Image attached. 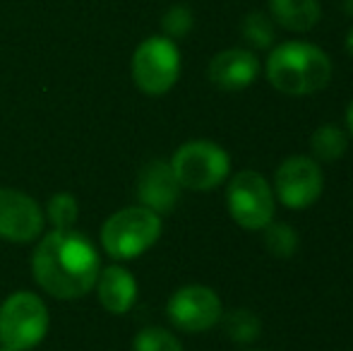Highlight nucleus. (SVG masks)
Returning <instances> with one entry per match:
<instances>
[{
  "mask_svg": "<svg viewBox=\"0 0 353 351\" xmlns=\"http://www.w3.org/2000/svg\"><path fill=\"white\" fill-rule=\"evenodd\" d=\"M48 332L46 303L32 291H14L0 305V344L29 351Z\"/></svg>",
  "mask_w": 353,
  "mask_h": 351,
  "instance_id": "nucleus-4",
  "label": "nucleus"
},
{
  "mask_svg": "<svg viewBox=\"0 0 353 351\" xmlns=\"http://www.w3.org/2000/svg\"><path fill=\"white\" fill-rule=\"evenodd\" d=\"M181 183L171 169V161L154 159L142 166L140 176H137V197H140L142 207L157 212V214H166L181 200Z\"/></svg>",
  "mask_w": 353,
  "mask_h": 351,
  "instance_id": "nucleus-11",
  "label": "nucleus"
},
{
  "mask_svg": "<svg viewBox=\"0 0 353 351\" xmlns=\"http://www.w3.org/2000/svg\"><path fill=\"white\" fill-rule=\"evenodd\" d=\"M132 80L149 97H161L178 82L181 51L168 37H149L132 53Z\"/></svg>",
  "mask_w": 353,
  "mask_h": 351,
  "instance_id": "nucleus-7",
  "label": "nucleus"
},
{
  "mask_svg": "<svg viewBox=\"0 0 353 351\" xmlns=\"http://www.w3.org/2000/svg\"><path fill=\"white\" fill-rule=\"evenodd\" d=\"M168 320L183 332H207L223 318L221 299L216 291L202 284H190L178 289L168 299Z\"/></svg>",
  "mask_w": 353,
  "mask_h": 351,
  "instance_id": "nucleus-9",
  "label": "nucleus"
},
{
  "mask_svg": "<svg viewBox=\"0 0 353 351\" xmlns=\"http://www.w3.org/2000/svg\"><path fill=\"white\" fill-rule=\"evenodd\" d=\"M99 301L113 315H123L135 305L137 299V281L125 267L111 265L103 272H99L97 279Z\"/></svg>",
  "mask_w": 353,
  "mask_h": 351,
  "instance_id": "nucleus-13",
  "label": "nucleus"
},
{
  "mask_svg": "<svg viewBox=\"0 0 353 351\" xmlns=\"http://www.w3.org/2000/svg\"><path fill=\"white\" fill-rule=\"evenodd\" d=\"M346 51L353 56V27H351V32H349V37H346Z\"/></svg>",
  "mask_w": 353,
  "mask_h": 351,
  "instance_id": "nucleus-23",
  "label": "nucleus"
},
{
  "mask_svg": "<svg viewBox=\"0 0 353 351\" xmlns=\"http://www.w3.org/2000/svg\"><path fill=\"white\" fill-rule=\"evenodd\" d=\"M252 351H257V349H252Z\"/></svg>",
  "mask_w": 353,
  "mask_h": 351,
  "instance_id": "nucleus-26",
  "label": "nucleus"
},
{
  "mask_svg": "<svg viewBox=\"0 0 353 351\" xmlns=\"http://www.w3.org/2000/svg\"><path fill=\"white\" fill-rule=\"evenodd\" d=\"M163 32L168 34V39H181L192 29V12L185 5H173L166 14H163Z\"/></svg>",
  "mask_w": 353,
  "mask_h": 351,
  "instance_id": "nucleus-21",
  "label": "nucleus"
},
{
  "mask_svg": "<svg viewBox=\"0 0 353 351\" xmlns=\"http://www.w3.org/2000/svg\"><path fill=\"white\" fill-rule=\"evenodd\" d=\"M274 197L286 210H307L320 200L325 190V174L320 161L305 154L283 159L274 174Z\"/></svg>",
  "mask_w": 353,
  "mask_h": 351,
  "instance_id": "nucleus-8",
  "label": "nucleus"
},
{
  "mask_svg": "<svg viewBox=\"0 0 353 351\" xmlns=\"http://www.w3.org/2000/svg\"><path fill=\"white\" fill-rule=\"evenodd\" d=\"M43 229V214L37 200L27 192L0 188V239L12 243H29L39 239Z\"/></svg>",
  "mask_w": 353,
  "mask_h": 351,
  "instance_id": "nucleus-10",
  "label": "nucleus"
},
{
  "mask_svg": "<svg viewBox=\"0 0 353 351\" xmlns=\"http://www.w3.org/2000/svg\"><path fill=\"white\" fill-rule=\"evenodd\" d=\"M77 212H79L77 200H74L70 192H58V195H53L48 200V219L61 231L72 229L74 221H77Z\"/></svg>",
  "mask_w": 353,
  "mask_h": 351,
  "instance_id": "nucleus-20",
  "label": "nucleus"
},
{
  "mask_svg": "<svg viewBox=\"0 0 353 351\" xmlns=\"http://www.w3.org/2000/svg\"><path fill=\"white\" fill-rule=\"evenodd\" d=\"M0 351H22V349H12V347H3V344H0Z\"/></svg>",
  "mask_w": 353,
  "mask_h": 351,
  "instance_id": "nucleus-25",
  "label": "nucleus"
},
{
  "mask_svg": "<svg viewBox=\"0 0 353 351\" xmlns=\"http://www.w3.org/2000/svg\"><path fill=\"white\" fill-rule=\"evenodd\" d=\"M267 80L288 97H307L332 80V61L320 46L307 41H286L267 58Z\"/></svg>",
  "mask_w": 353,
  "mask_h": 351,
  "instance_id": "nucleus-2",
  "label": "nucleus"
},
{
  "mask_svg": "<svg viewBox=\"0 0 353 351\" xmlns=\"http://www.w3.org/2000/svg\"><path fill=\"white\" fill-rule=\"evenodd\" d=\"M346 128H349V137H353V99L346 108Z\"/></svg>",
  "mask_w": 353,
  "mask_h": 351,
  "instance_id": "nucleus-22",
  "label": "nucleus"
},
{
  "mask_svg": "<svg viewBox=\"0 0 353 351\" xmlns=\"http://www.w3.org/2000/svg\"><path fill=\"white\" fill-rule=\"evenodd\" d=\"M270 12L288 32H310L322 17L317 0H270Z\"/></svg>",
  "mask_w": 353,
  "mask_h": 351,
  "instance_id": "nucleus-14",
  "label": "nucleus"
},
{
  "mask_svg": "<svg viewBox=\"0 0 353 351\" xmlns=\"http://www.w3.org/2000/svg\"><path fill=\"white\" fill-rule=\"evenodd\" d=\"M223 328H226L228 337L238 344H250L260 337V318H257L252 310H245V308H238L233 313H228L223 318Z\"/></svg>",
  "mask_w": 353,
  "mask_h": 351,
  "instance_id": "nucleus-17",
  "label": "nucleus"
},
{
  "mask_svg": "<svg viewBox=\"0 0 353 351\" xmlns=\"http://www.w3.org/2000/svg\"><path fill=\"white\" fill-rule=\"evenodd\" d=\"M349 147V132H344L336 126H320L310 137V152L312 159L322 161V164H332V161L341 159Z\"/></svg>",
  "mask_w": 353,
  "mask_h": 351,
  "instance_id": "nucleus-15",
  "label": "nucleus"
},
{
  "mask_svg": "<svg viewBox=\"0 0 353 351\" xmlns=\"http://www.w3.org/2000/svg\"><path fill=\"white\" fill-rule=\"evenodd\" d=\"M171 169L181 188L188 190H212L221 185L231 171V157L212 140H190L176 150Z\"/></svg>",
  "mask_w": 353,
  "mask_h": 351,
  "instance_id": "nucleus-5",
  "label": "nucleus"
},
{
  "mask_svg": "<svg viewBox=\"0 0 353 351\" xmlns=\"http://www.w3.org/2000/svg\"><path fill=\"white\" fill-rule=\"evenodd\" d=\"M265 248L270 250L274 258H291L298 250V234L291 224L283 221H270L265 226Z\"/></svg>",
  "mask_w": 353,
  "mask_h": 351,
  "instance_id": "nucleus-16",
  "label": "nucleus"
},
{
  "mask_svg": "<svg viewBox=\"0 0 353 351\" xmlns=\"http://www.w3.org/2000/svg\"><path fill=\"white\" fill-rule=\"evenodd\" d=\"M32 270L46 294L63 301L82 299L97 286L99 253L84 234L53 229L34 250Z\"/></svg>",
  "mask_w": 353,
  "mask_h": 351,
  "instance_id": "nucleus-1",
  "label": "nucleus"
},
{
  "mask_svg": "<svg viewBox=\"0 0 353 351\" xmlns=\"http://www.w3.org/2000/svg\"><path fill=\"white\" fill-rule=\"evenodd\" d=\"M344 10H346V14L353 17V0H344Z\"/></svg>",
  "mask_w": 353,
  "mask_h": 351,
  "instance_id": "nucleus-24",
  "label": "nucleus"
},
{
  "mask_svg": "<svg viewBox=\"0 0 353 351\" xmlns=\"http://www.w3.org/2000/svg\"><path fill=\"white\" fill-rule=\"evenodd\" d=\"M132 351H183V344L168 330L144 328L132 342Z\"/></svg>",
  "mask_w": 353,
  "mask_h": 351,
  "instance_id": "nucleus-19",
  "label": "nucleus"
},
{
  "mask_svg": "<svg viewBox=\"0 0 353 351\" xmlns=\"http://www.w3.org/2000/svg\"><path fill=\"white\" fill-rule=\"evenodd\" d=\"M243 39L250 43L252 48H270L274 43V24L267 14L250 12L241 24Z\"/></svg>",
  "mask_w": 353,
  "mask_h": 351,
  "instance_id": "nucleus-18",
  "label": "nucleus"
},
{
  "mask_svg": "<svg viewBox=\"0 0 353 351\" xmlns=\"http://www.w3.org/2000/svg\"><path fill=\"white\" fill-rule=\"evenodd\" d=\"M260 75V61L248 48H228L212 58L210 82L221 92L248 89Z\"/></svg>",
  "mask_w": 353,
  "mask_h": 351,
  "instance_id": "nucleus-12",
  "label": "nucleus"
},
{
  "mask_svg": "<svg viewBox=\"0 0 353 351\" xmlns=\"http://www.w3.org/2000/svg\"><path fill=\"white\" fill-rule=\"evenodd\" d=\"M161 236V217L147 207H125L106 219L101 245L111 258L132 260L147 253Z\"/></svg>",
  "mask_w": 353,
  "mask_h": 351,
  "instance_id": "nucleus-3",
  "label": "nucleus"
},
{
  "mask_svg": "<svg viewBox=\"0 0 353 351\" xmlns=\"http://www.w3.org/2000/svg\"><path fill=\"white\" fill-rule=\"evenodd\" d=\"M226 205L231 219L248 231H262L270 221H274V190L257 171H241L228 181Z\"/></svg>",
  "mask_w": 353,
  "mask_h": 351,
  "instance_id": "nucleus-6",
  "label": "nucleus"
}]
</instances>
